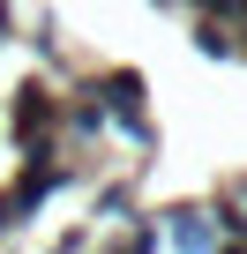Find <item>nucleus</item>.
Returning <instances> with one entry per match:
<instances>
[{
    "instance_id": "obj_1",
    "label": "nucleus",
    "mask_w": 247,
    "mask_h": 254,
    "mask_svg": "<svg viewBox=\"0 0 247 254\" xmlns=\"http://www.w3.org/2000/svg\"><path fill=\"white\" fill-rule=\"evenodd\" d=\"M105 90H112V112H120V120H128V127H135V135H150V120H143V82H135V75H112Z\"/></svg>"
},
{
    "instance_id": "obj_2",
    "label": "nucleus",
    "mask_w": 247,
    "mask_h": 254,
    "mask_svg": "<svg viewBox=\"0 0 247 254\" xmlns=\"http://www.w3.org/2000/svg\"><path fill=\"white\" fill-rule=\"evenodd\" d=\"M45 112H53V105H45L38 90H23V105H15V127H23V135H30V127H45Z\"/></svg>"
},
{
    "instance_id": "obj_3",
    "label": "nucleus",
    "mask_w": 247,
    "mask_h": 254,
    "mask_svg": "<svg viewBox=\"0 0 247 254\" xmlns=\"http://www.w3.org/2000/svg\"><path fill=\"white\" fill-rule=\"evenodd\" d=\"M195 45H202L210 60H225V53H232V30H225V23H202V30H195Z\"/></svg>"
}]
</instances>
